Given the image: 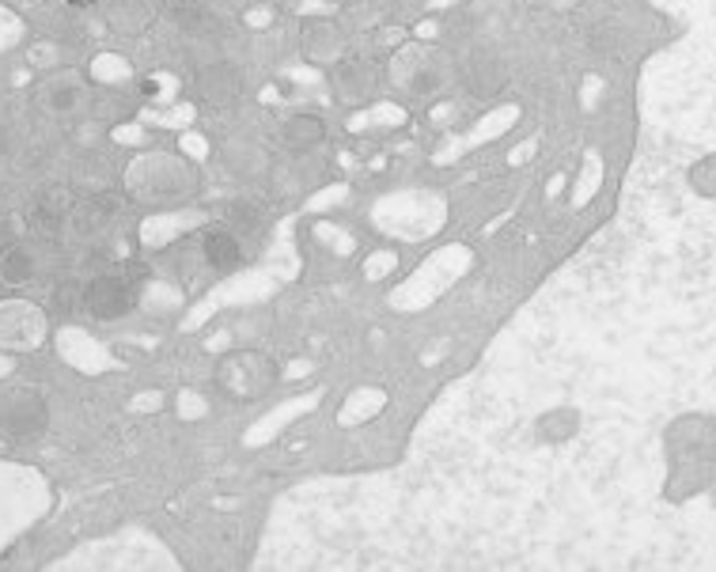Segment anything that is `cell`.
<instances>
[{
  "mask_svg": "<svg viewBox=\"0 0 716 572\" xmlns=\"http://www.w3.org/2000/svg\"><path fill=\"white\" fill-rule=\"evenodd\" d=\"M213 384L232 402H258L277 387V364L258 349H235L217 361Z\"/></svg>",
  "mask_w": 716,
  "mask_h": 572,
  "instance_id": "obj_1",
  "label": "cell"
},
{
  "mask_svg": "<svg viewBox=\"0 0 716 572\" xmlns=\"http://www.w3.org/2000/svg\"><path fill=\"white\" fill-rule=\"evenodd\" d=\"M133 300H137V289H133V281L125 273H102L95 281H87L84 292H80L84 312L102 322H114L122 315H130Z\"/></svg>",
  "mask_w": 716,
  "mask_h": 572,
  "instance_id": "obj_2",
  "label": "cell"
},
{
  "mask_svg": "<svg viewBox=\"0 0 716 572\" xmlns=\"http://www.w3.org/2000/svg\"><path fill=\"white\" fill-rule=\"evenodd\" d=\"M50 425V410L35 391H15L12 399L0 406V436L12 443H31L46 433Z\"/></svg>",
  "mask_w": 716,
  "mask_h": 572,
  "instance_id": "obj_3",
  "label": "cell"
},
{
  "mask_svg": "<svg viewBox=\"0 0 716 572\" xmlns=\"http://www.w3.org/2000/svg\"><path fill=\"white\" fill-rule=\"evenodd\" d=\"M300 46H304V58L315 65H338L345 58V31L330 20H307Z\"/></svg>",
  "mask_w": 716,
  "mask_h": 572,
  "instance_id": "obj_4",
  "label": "cell"
},
{
  "mask_svg": "<svg viewBox=\"0 0 716 572\" xmlns=\"http://www.w3.org/2000/svg\"><path fill=\"white\" fill-rule=\"evenodd\" d=\"M466 84H471L474 95H497L508 84L505 58L497 50H489V46H477L471 58H466Z\"/></svg>",
  "mask_w": 716,
  "mask_h": 572,
  "instance_id": "obj_5",
  "label": "cell"
},
{
  "mask_svg": "<svg viewBox=\"0 0 716 572\" xmlns=\"http://www.w3.org/2000/svg\"><path fill=\"white\" fill-rule=\"evenodd\" d=\"M376 84H379V76H376V69H372L368 61L341 58L338 69H333V87H338L341 99H345V102H364V99H372Z\"/></svg>",
  "mask_w": 716,
  "mask_h": 572,
  "instance_id": "obj_6",
  "label": "cell"
},
{
  "mask_svg": "<svg viewBox=\"0 0 716 572\" xmlns=\"http://www.w3.org/2000/svg\"><path fill=\"white\" fill-rule=\"evenodd\" d=\"M197 92H202V99L213 102V107H224V102L239 99V92H243V76H239L235 65L217 61V65L202 69V76H197Z\"/></svg>",
  "mask_w": 716,
  "mask_h": 572,
  "instance_id": "obj_7",
  "label": "cell"
},
{
  "mask_svg": "<svg viewBox=\"0 0 716 572\" xmlns=\"http://www.w3.org/2000/svg\"><path fill=\"white\" fill-rule=\"evenodd\" d=\"M202 254L217 273H224V269H235L243 261V243H239L232 228H209L202 235Z\"/></svg>",
  "mask_w": 716,
  "mask_h": 572,
  "instance_id": "obj_8",
  "label": "cell"
},
{
  "mask_svg": "<svg viewBox=\"0 0 716 572\" xmlns=\"http://www.w3.org/2000/svg\"><path fill=\"white\" fill-rule=\"evenodd\" d=\"M281 141H284V148H292V153H315V148L326 141V122L318 114L300 110V114H292L289 122H284Z\"/></svg>",
  "mask_w": 716,
  "mask_h": 572,
  "instance_id": "obj_9",
  "label": "cell"
},
{
  "mask_svg": "<svg viewBox=\"0 0 716 572\" xmlns=\"http://www.w3.org/2000/svg\"><path fill=\"white\" fill-rule=\"evenodd\" d=\"M171 20L179 23L182 31H190V35H209L217 15H213L202 0H171Z\"/></svg>",
  "mask_w": 716,
  "mask_h": 572,
  "instance_id": "obj_10",
  "label": "cell"
},
{
  "mask_svg": "<svg viewBox=\"0 0 716 572\" xmlns=\"http://www.w3.org/2000/svg\"><path fill=\"white\" fill-rule=\"evenodd\" d=\"M35 277V254L27 246H8L0 254V281L4 284H27Z\"/></svg>",
  "mask_w": 716,
  "mask_h": 572,
  "instance_id": "obj_11",
  "label": "cell"
},
{
  "mask_svg": "<svg viewBox=\"0 0 716 572\" xmlns=\"http://www.w3.org/2000/svg\"><path fill=\"white\" fill-rule=\"evenodd\" d=\"M690 190L705 202L716 197V156H702L694 167H690Z\"/></svg>",
  "mask_w": 716,
  "mask_h": 572,
  "instance_id": "obj_12",
  "label": "cell"
},
{
  "mask_svg": "<svg viewBox=\"0 0 716 572\" xmlns=\"http://www.w3.org/2000/svg\"><path fill=\"white\" fill-rule=\"evenodd\" d=\"M73 220H76L80 232L92 235V232H99V228L110 224V205L107 202H87L73 212Z\"/></svg>",
  "mask_w": 716,
  "mask_h": 572,
  "instance_id": "obj_13",
  "label": "cell"
},
{
  "mask_svg": "<svg viewBox=\"0 0 716 572\" xmlns=\"http://www.w3.org/2000/svg\"><path fill=\"white\" fill-rule=\"evenodd\" d=\"M80 102V87L73 81H58L46 92V107H50V114H69V110H76Z\"/></svg>",
  "mask_w": 716,
  "mask_h": 572,
  "instance_id": "obj_14",
  "label": "cell"
},
{
  "mask_svg": "<svg viewBox=\"0 0 716 572\" xmlns=\"http://www.w3.org/2000/svg\"><path fill=\"white\" fill-rule=\"evenodd\" d=\"M31 220H35L38 228H46V232H53V228H61V224H65V212H61V209H53V205H38V209L31 212Z\"/></svg>",
  "mask_w": 716,
  "mask_h": 572,
  "instance_id": "obj_15",
  "label": "cell"
},
{
  "mask_svg": "<svg viewBox=\"0 0 716 572\" xmlns=\"http://www.w3.org/2000/svg\"><path fill=\"white\" fill-rule=\"evenodd\" d=\"M232 224L243 232V228H258V209L254 205H232Z\"/></svg>",
  "mask_w": 716,
  "mask_h": 572,
  "instance_id": "obj_16",
  "label": "cell"
},
{
  "mask_svg": "<svg viewBox=\"0 0 716 572\" xmlns=\"http://www.w3.org/2000/svg\"><path fill=\"white\" fill-rule=\"evenodd\" d=\"M69 8H92V4H99V0H65Z\"/></svg>",
  "mask_w": 716,
  "mask_h": 572,
  "instance_id": "obj_17",
  "label": "cell"
},
{
  "mask_svg": "<svg viewBox=\"0 0 716 572\" xmlns=\"http://www.w3.org/2000/svg\"><path fill=\"white\" fill-rule=\"evenodd\" d=\"M141 92H145V95H156V92H159V84H153V81H145V84H141Z\"/></svg>",
  "mask_w": 716,
  "mask_h": 572,
  "instance_id": "obj_18",
  "label": "cell"
}]
</instances>
